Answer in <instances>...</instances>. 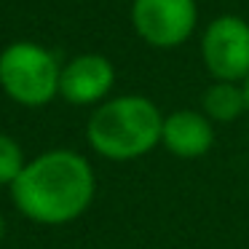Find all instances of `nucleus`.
<instances>
[{"instance_id": "nucleus-10", "label": "nucleus", "mask_w": 249, "mask_h": 249, "mask_svg": "<svg viewBox=\"0 0 249 249\" xmlns=\"http://www.w3.org/2000/svg\"><path fill=\"white\" fill-rule=\"evenodd\" d=\"M6 231H8V222H6V217H3V212H0V241L6 238Z\"/></svg>"}, {"instance_id": "nucleus-7", "label": "nucleus", "mask_w": 249, "mask_h": 249, "mask_svg": "<svg viewBox=\"0 0 249 249\" xmlns=\"http://www.w3.org/2000/svg\"><path fill=\"white\" fill-rule=\"evenodd\" d=\"M161 145L182 161L201 158L214 145V124L201 110H174L163 115Z\"/></svg>"}, {"instance_id": "nucleus-2", "label": "nucleus", "mask_w": 249, "mask_h": 249, "mask_svg": "<svg viewBox=\"0 0 249 249\" xmlns=\"http://www.w3.org/2000/svg\"><path fill=\"white\" fill-rule=\"evenodd\" d=\"M163 113L142 94H121L97 105L86 124V142L99 158L137 161L161 145Z\"/></svg>"}, {"instance_id": "nucleus-9", "label": "nucleus", "mask_w": 249, "mask_h": 249, "mask_svg": "<svg viewBox=\"0 0 249 249\" xmlns=\"http://www.w3.org/2000/svg\"><path fill=\"white\" fill-rule=\"evenodd\" d=\"M24 163V150L11 134L0 131V188H11L17 182V177L22 174Z\"/></svg>"}, {"instance_id": "nucleus-5", "label": "nucleus", "mask_w": 249, "mask_h": 249, "mask_svg": "<svg viewBox=\"0 0 249 249\" xmlns=\"http://www.w3.org/2000/svg\"><path fill=\"white\" fill-rule=\"evenodd\" d=\"M198 22L196 0H134V33L153 49H177L193 35Z\"/></svg>"}, {"instance_id": "nucleus-11", "label": "nucleus", "mask_w": 249, "mask_h": 249, "mask_svg": "<svg viewBox=\"0 0 249 249\" xmlns=\"http://www.w3.org/2000/svg\"><path fill=\"white\" fill-rule=\"evenodd\" d=\"M241 86H244V97H247V113H249V78L241 83Z\"/></svg>"}, {"instance_id": "nucleus-3", "label": "nucleus", "mask_w": 249, "mask_h": 249, "mask_svg": "<svg viewBox=\"0 0 249 249\" xmlns=\"http://www.w3.org/2000/svg\"><path fill=\"white\" fill-rule=\"evenodd\" d=\"M62 65L46 46L17 40L0 51V89L22 107H46L59 97Z\"/></svg>"}, {"instance_id": "nucleus-8", "label": "nucleus", "mask_w": 249, "mask_h": 249, "mask_svg": "<svg viewBox=\"0 0 249 249\" xmlns=\"http://www.w3.org/2000/svg\"><path fill=\"white\" fill-rule=\"evenodd\" d=\"M201 113L212 124H233L247 113V97H244L241 83L214 81L201 94Z\"/></svg>"}, {"instance_id": "nucleus-1", "label": "nucleus", "mask_w": 249, "mask_h": 249, "mask_svg": "<svg viewBox=\"0 0 249 249\" xmlns=\"http://www.w3.org/2000/svg\"><path fill=\"white\" fill-rule=\"evenodd\" d=\"M17 212L35 225H70L91 209L97 174L86 156L70 147H54L27 158L22 174L8 188Z\"/></svg>"}, {"instance_id": "nucleus-4", "label": "nucleus", "mask_w": 249, "mask_h": 249, "mask_svg": "<svg viewBox=\"0 0 249 249\" xmlns=\"http://www.w3.org/2000/svg\"><path fill=\"white\" fill-rule=\"evenodd\" d=\"M201 59L214 81L244 83L249 78V22L236 14L212 19L201 38Z\"/></svg>"}, {"instance_id": "nucleus-6", "label": "nucleus", "mask_w": 249, "mask_h": 249, "mask_svg": "<svg viewBox=\"0 0 249 249\" xmlns=\"http://www.w3.org/2000/svg\"><path fill=\"white\" fill-rule=\"evenodd\" d=\"M115 86V67L102 54H81L62 67L59 97L75 107L102 105Z\"/></svg>"}]
</instances>
